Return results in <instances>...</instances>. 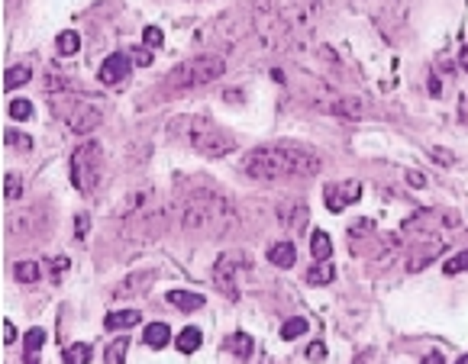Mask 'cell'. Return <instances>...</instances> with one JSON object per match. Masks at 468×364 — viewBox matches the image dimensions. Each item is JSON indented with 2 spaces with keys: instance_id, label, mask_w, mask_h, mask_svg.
Here are the masks:
<instances>
[{
  "instance_id": "obj_1",
  "label": "cell",
  "mask_w": 468,
  "mask_h": 364,
  "mask_svg": "<svg viewBox=\"0 0 468 364\" xmlns=\"http://www.w3.org/2000/svg\"><path fill=\"white\" fill-rule=\"evenodd\" d=\"M320 0H255L252 30L269 49H304L313 36Z\"/></svg>"
},
{
  "instance_id": "obj_2",
  "label": "cell",
  "mask_w": 468,
  "mask_h": 364,
  "mask_svg": "<svg viewBox=\"0 0 468 364\" xmlns=\"http://www.w3.org/2000/svg\"><path fill=\"white\" fill-rule=\"evenodd\" d=\"M320 168H323V161L317 158V152L294 145V142L259 145L242 158V171L252 181H298V177L320 174Z\"/></svg>"
},
{
  "instance_id": "obj_3",
  "label": "cell",
  "mask_w": 468,
  "mask_h": 364,
  "mask_svg": "<svg viewBox=\"0 0 468 364\" xmlns=\"http://www.w3.org/2000/svg\"><path fill=\"white\" fill-rule=\"evenodd\" d=\"M178 219L184 232H194V236H229L233 229L240 226V210L236 203L220 194L213 188H194L188 190L178 203Z\"/></svg>"
},
{
  "instance_id": "obj_4",
  "label": "cell",
  "mask_w": 468,
  "mask_h": 364,
  "mask_svg": "<svg viewBox=\"0 0 468 364\" xmlns=\"http://www.w3.org/2000/svg\"><path fill=\"white\" fill-rule=\"evenodd\" d=\"M123 229L130 232V239H152L165 232V223H168V210L162 207L152 190H139L126 200V207L120 210Z\"/></svg>"
},
{
  "instance_id": "obj_5",
  "label": "cell",
  "mask_w": 468,
  "mask_h": 364,
  "mask_svg": "<svg viewBox=\"0 0 468 364\" xmlns=\"http://www.w3.org/2000/svg\"><path fill=\"white\" fill-rule=\"evenodd\" d=\"M52 117L59 119V123H65L71 132L88 136V132H94L104 123V107H100L97 100L75 94V90H61L52 100Z\"/></svg>"
},
{
  "instance_id": "obj_6",
  "label": "cell",
  "mask_w": 468,
  "mask_h": 364,
  "mask_svg": "<svg viewBox=\"0 0 468 364\" xmlns=\"http://www.w3.org/2000/svg\"><path fill=\"white\" fill-rule=\"evenodd\" d=\"M223 71H226V61L220 59V55H194V59H184L181 65L168 71V78H165V90L171 94H184V90H197L210 81L223 78Z\"/></svg>"
},
{
  "instance_id": "obj_7",
  "label": "cell",
  "mask_w": 468,
  "mask_h": 364,
  "mask_svg": "<svg viewBox=\"0 0 468 364\" xmlns=\"http://www.w3.org/2000/svg\"><path fill=\"white\" fill-rule=\"evenodd\" d=\"M100 177H104V148H100V142L88 139L71 155V184L81 194H94L100 188Z\"/></svg>"
},
{
  "instance_id": "obj_8",
  "label": "cell",
  "mask_w": 468,
  "mask_h": 364,
  "mask_svg": "<svg viewBox=\"0 0 468 364\" xmlns=\"http://www.w3.org/2000/svg\"><path fill=\"white\" fill-rule=\"evenodd\" d=\"M181 126L188 132V142L197 148L204 158H223L236 148V139L229 136V132H223V129L210 126L207 119H184Z\"/></svg>"
},
{
  "instance_id": "obj_9",
  "label": "cell",
  "mask_w": 468,
  "mask_h": 364,
  "mask_svg": "<svg viewBox=\"0 0 468 364\" xmlns=\"http://www.w3.org/2000/svg\"><path fill=\"white\" fill-rule=\"evenodd\" d=\"M249 267L242 252H223L213 265V284L220 287V294L229 300H240V271Z\"/></svg>"
},
{
  "instance_id": "obj_10",
  "label": "cell",
  "mask_w": 468,
  "mask_h": 364,
  "mask_svg": "<svg viewBox=\"0 0 468 364\" xmlns=\"http://www.w3.org/2000/svg\"><path fill=\"white\" fill-rule=\"evenodd\" d=\"M3 229L13 239H36L46 229V216H42V210H17V213L7 216Z\"/></svg>"
},
{
  "instance_id": "obj_11",
  "label": "cell",
  "mask_w": 468,
  "mask_h": 364,
  "mask_svg": "<svg viewBox=\"0 0 468 364\" xmlns=\"http://www.w3.org/2000/svg\"><path fill=\"white\" fill-rule=\"evenodd\" d=\"M317 110H326L333 117H342V119H362L365 117V103L355 97H342V94H329V97H317L313 100Z\"/></svg>"
},
{
  "instance_id": "obj_12",
  "label": "cell",
  "mask_w": 468,
  "mask_h": 364,
  "mask_svg": "<svg viewBox=\"0 0 468 364\" xmlns=\"http://www.w3.org/2000/svg\"><path fill=\"white\" fill-rule=\"evenodd\" d=\"M323 197H326V210L339 213V210H346L349 203H355L362 197V184L359 181H342V184H326L323 190Z\"/></svg>"
},
{
  "instance_id": "obj_13",
  "label": "cell",
  "mask_w": 468,
  "mask_h": 364,
  "mask_svg": "<svg viewBox=\"0 0 468 364\" xmlns=\"http://www.w3.org/2000/svg\"><path fill=\"white\" fill-rule=\"evenodd\" d=\"M130 68H133L130 55H123V52L107 55V61L100 65V84H120V81L130 74Z\"/></svg>"
},
{
  "instance_id": "obj_14",
  "label": "cell",
  "mask_w": 468,
  "mask_h": 364,
  "mask_svg": "<svg viewBox=\"0 0 468 364\" xmlns=\"http://www.w3.org/2000/svg\"><path fill=\"white\" fill-rule=\"evenodd\" d=\"M278 219H281V226H288L291 232H300V229L307 226V203H304V200L281 203V207H278Z\"/></svg>"
},
{
  "instance_id": "obj_15",
  "label": "cell",
  "mask_w": 468,
  "mask_h": 364,
  "mask_svg": "<svg viewBox=\"0 0 468 364\" xmlns=\"http://www.w3.org/2000/svg\"><path fill=\"white\" fill-rule=\"evenodd\" d=\"M269 261L275 267H294V261H298V248H294V242H275V245L269 248Z\"/></svg>"
},
{
  "instance_id": "obj_16",
  "label": "cell",
  "mask_w": 468,
  "mask_h": 364,
  "mask_svg": "<svg viewBox=\"0 0 468 364\" xmlns=\"http://www.w3.org/2000/svg\"><path fill=\"white\" fill-rule=\"evenodd\" d=\"M442 248H446V242H433L429 248H420V252H413L407 261V271H423V267L433 261V258L442 255Z\"/></svg>"
},
{
  "instance_id": "obj_17",
  "label": "cell",
  "mask_w": 468,
  "mask_h": 364,
  "mask_svg": "<svg viewBox=\"0 0 468 364\" xmlns=\"http://www.w3.org/2000/svg\"><path fill=\"white\" fill-rule=\"evenodd\" d=\"M142 323V313H136V310H120V313H110L107 319H104V325H107L110 332L113 329H133V325Z\"/></svg>"
},
{
  "instance_id": "obj_18",
  "label": "cell",
  "mask_w": 468,
  "mask_h": 364,
  "mask_svg": "<svg viewBox=\"0 0 468 364\" xmlns=\"http://www.w3.org/2000/svg\"><path fill=\"white\" fill-rule=\"evenodd\" d=\"M336 277V267H333V261H313L310 265V271H307V281L313 287H323V284H329Z\"/></svg>"
},
{
  "instance_id": "obj_19",
  "label": "cell",
  "mask_w": 468,
  "mask_h": 364,
  "mask_svg": "<svg viewBox=\"0 0 468 364\" xmlns=\"http://www.w3.org/2000/svg\"><path fill=\"white\" fill-rule=\"evenodd\" d=\"M142 338H146V345H152V348H165V345L171 342V329L165 323H152V325H146Z\"/></svg>"
},
{
  "instance_id": "obj_20",
  "label": "cell",
  "mask_w": 468,
  "mask_h": 364,
  "mask_svg": "<svg viewBox=\"0 0 468 364\" xmlns=\"http://www.w3.org/2000/svg\"><path fill=\"white\" fill-rule=\"evenodd\" d=\"M310 255H313V261H329V255H333V242H329L326 232H313L310 236Z\"/></svg>"
},
{
  "instance_id": "obj_21",
  "label": "cell",
  "mask_w": 468,
  "mask_h": 364,
  "mask_svg": "<svg viewBox=\"0 0 468 364\" xmlns=\"http://www.w3.org/2000/svg\"><path fill=\"white\" fill-rule=\"evenodd\" d=\"M42 342H46V332L42 329H30L26 332V348H23V358H26V364H39V348Z\"/></svg>"
},
{
  "instance_id": "obj_22",
  "label": "cell",
  "mask_w": 468,
  "mask_h": 364,
  "mask_svg": "<svg viewBox=\"0 0 468 364\" xmlns=\"http://www.w3.org/2000/svg\"><path fill=\"white\" fill-rule=\"evenodd\" d=\"M200 342H204V335H200V329H194V325H191V329H181L178 338H175V345H178V352H181V354L197 352Z\"/></svg>"
},
{
  "instance_id": "obj_23",
  "label": "cell",
  "mask_w": 468,
  "mask_h": 364,
  "mask_svg": "<svg viewBox=\"0 0 468 364\" xmlns=\"http://www.w3.org/2000/svg\"><path fill=\"white\" fill-rule=\"evenodd\" d=\"M30 78H32L30 65H13V68L3 71V90H17L20 84H26Z\"/></svg>"
},
{
  "instance_id": "obj_24",
  "label": "cell",
  "mask_w": 468,
  "mask_h": 364,
  "mask_svg": "<svg viewBox=\"0 0 468 364\" xmlns=\"http://www.w3.org/2000/svg\"><path fill=\"white\" fill-rule=\"evenodd\" d=\"M168 303H175L178 310H200V306H204V296L191 294V290H168Z\"/></svg>"
},
{
  "instance_id": "obj_25",
  "label": "cell",
  "mask_w": 468,
  "mask_h": 364,
  "mask_svg": "<svg viewBox=\"0 0 468 364\" xmlns=\"http://www.w3.org/2000/svg\"><path fill=\"white\" fill-rule=\"evenodd\" d=\"M252 348H255V342H252V335H246V332H236L233 338H229V352L236 354L240 361H249Z\"/></svg>"
},
{
  "instance_id": "obj_26",
  "label": "cell",
  "mask_w": 468,
  "mask_h": 364,
  "mask_svg": "<svg viewBox=\"0 0 468 364\" xmlns=\"http://www.w3.org/2000/svg\"><path fill=\"white\" fill-rule=\"evenodd\" d=\"M55 49H59V55H75V52L81 49V36L75 30H65L59 39H55Z\"/></svg>"
},
{
  "instance_id": "obj_27",
  "label": "cell",
  "mask_w": 468,
  "mask_h": 364,
  "mask_svg": "<svg viewBox=\"0 0 468 364\" xmlns=\"http://www.w3.org/2000/svg\"><path fill=\"white\" fill-rule=\"evenodd\" d=\"M61 361L65 364H88L90 361V345H68L65 352H61Z\"/></svg>"
},
{
  "instance_id": "obj_28",
  "label": "cell",
  "mask_w": 468,
  "mask_h": 364,
  "mask_svg": "<svg viewBox=\"0 0 468 364\" xmlns=\"http://www.w3.org/2000/svg\"><path fill=\"white\" fill-rule=\"evenodd\" d=\"M13 277L20 284H32V281H39V265L36 261H17L13 265Z\"/></svg>"
},
{
  "instance_id": "obj_29",
  "label": "cell",
  "mask_w": 468,
  "mask_h": 364,
  "mask_svg": "<svg viewBox=\"0 0 468 364\" xmlns=\"http://www.w3.org/2000/svg\"><path fill=\"white\" fill-rule=\"evenodd\" d=\"M126 352H130V338H113V342L107 345V364H123V358H126Z\"/></svg>"
},
{
  "instance_id": "obj_30",
  "label": "cell",
  "mask_w": 468,
  "mask_h": 364,
  "mask_svg": "<svg viewBox=\"0 0 468 364\" xmlns=\"http://www.w3.org/2000/svg\"><path fill=\"white\" fill-rule=\"evenodd\" d=\"M3 145L30 152V148H32V139H30V136H23V132H17V129H7V132H3Z\"/></svg>"
},
{
  "instance_id": "obj_31",
  "label": "cell",
  "mask_w": 468,
  "mask_h": 364,
  "mask_svg": "<svg viewBox=\"0 0 468 364\" xmlns=\"http://www.w3.org/2000/svg\"><path fill=\"white\" fill-rule=\"evenodd\" d=\"M304 332H307V319H300V316H294V319H288L281 325V338H298Z\"/></svg>"
},
{
  "instance_id": "obj_32",
  "label": "cell",
  "mask_w": 468,
  "mask_h": 364,
  "mask_svg": "<svg viewBox=\"0 0 468 364\" xmlns=\"http://www.w3.org/2000/svg\"><path fill=\"white\" fill-rule=\"evenodd\" d=\"M442 271H446V274H462V271H468V248L449 258L446 265H442Z\"/></svg>"
},
{
  "instance_id": "obj_33",
  "label": "cell",
  "mask_w": 468,
  "mask_h": 364,
  "mask_svg": "<svg viewBox=\"0 0 468 364\" xmlns=\"http://www.w3.org/2000/svg\"><path fill=\"white\" fill-rule=\"evenodd\" d=\"M20 194H23V181H20V174H13V171H10V174L3 177V197L17 200Z\"/></svg>"
},
{
  "instance_id": "obj_34",
  "label": "cell",
  "mask_w": 468,
  "mask_h": 364,
  "mask_svg": "<svg viewBox=\"0 0 468 364\" xmlns=\"http://www.w3.org/2000/svg\"><path fill=\"white\" fill-rule=\"evenodd\" d=\"M149 281H152V271H146V274H139V277H130V281H123L120 284L117 296H126L130 290H142V287H136V284H149Z\"/></svg>"
},
{
  "instance_id": "obj_35",
  "label": "cell",
  "mask_w": 468,
  "mask_h": 364,
  "mask_svg": "<svg viewBox=\"0 0 468 364\" xmlns=\"http://www.w3.org/2000/svg\"><path fill=\"white\" fill-rule=\"evenodd\" d=\"M7 113H10L13 119H30L32 117V107H30V100H13L10 107H7Z\"/></svg>"
},
{
  "instance_id": "obj_36",
  "label": "cell",
  "mask_w": 468,
  "mask_h": 364,
  "mask_svg": "<svg viewBox=\"0 0 468 364\" xmlns=\"http://www.w3.org/2000/svg\"><path fill=\"white\" fill-rule=\"evenodd\" d=\"M142 39H146V49H162V42H165V36H162V30H155V26H146V32H142Z\"/></svg>"
},
{
  "instance_id": "obj_37",
  "label": "cell",
  "mask_w": 468,
  "mask_h": 364,
  "mask_svg": "<svg viewBox=\"0 0 468 364\" xmlns=\"http://www.w3.org/2000/svg\"><path fill=\"white\" fill-rule=\"evenodd\" d=\"M88 229H90V219L84 216V213H81V216L75 219V236H78V239H84V236H88Z\"/></svg>"
},
{
  "instance_id": "obj_38",
  "label": "cell",
  "mask_w": 468,
  "mask_h": 364,
  "mask_svg": "<svg viewBox=\"0 0 468 364\" xmlns=\"http://www.w3.org/2000/svg\"><path fill=\"white\" fill-rule=\"evenodd\" d=\"M133 61H136V65H142V68H146V65H152L149 49H136V52H133Z\"/></svg>"
},
{
  "instance_id": "obj_39",
  "label": "cell",
  "mask_w": 468,
  "mask_h": 364,
  "mask_svg": "<svg viewBox=\"0 0 468 364\" xmlns=\"http://www.w3.org/2000/svg\"><path fill=\"white\" fill-rule=\"evenodd\" d=\"M323 354H326V348H323V342H313V345H307V358H310V361H313V358H317V361H320Z\"/></svg>"
},
{
  "instance_id": "obj_40",
  "label": "cell",
  "mask_w": 468,
  "mask_h": 364,
  "mask_svg": "<svg viewBox=\"0 0 468 364\" xmlns=\"http://www.w3.org/2000/svg\"><path fill=\"white\" fill-rule=\"evenodd\" d=\"M407 181L413 184V188H427V177L420 174V171H407Z\"/></svg>"
},
{
  "instance_id": "obj_41",
  "label": "cell",
  "mask_w": 468,
  "mask_h": 364,
  "mask_svg": "<svg viewBox=\"0 0 468 364\" xmlns=\"http://www.w3.org/2000/svg\"><path fill=\"white\" fill-rule=\"evenodd\" d=\"M3 342H7V345H10V342H17V329H13V323H10V319L3 323Z\"/></svg>"
},
{
  "instance_id": "obj_42",
  "label": "cell",
  "mask_w": 468,
  "mask_h": 364,
  "mask_svg": "<svg viewBox=\"0 0 468 364\" xmlns=\"http://www.w3.org/2000/svg\"><path fill=\"white\" fill-rule=\"evenodd\" d=\"M65 267H68V258H55V261H52V277H59Z\"/></svg>"
},
{
  "instance_id": "obj_43",
  "label": "cell",
  "mask_w": 468,
  "mask_h": 364,
  "mask_svg": "<svg viewBox=\"0 0 468 364\" xmlns=\"http://www.w3.org/2000/svg\"><path fill=\"white\" fill-rule=\"evenodd\" d=\"M433 155H436V161H439V165H449V161H452V155H449V152H442V148H436Z\"/></svg>"
},
{
  "instance_id": "obj_44",
  "label": "cell",
  "mask_w": 468,
  "mask_h": 364,
  "mask_svg": "<svg viewBox=\"0 0 468 364\" xmlns=\"http://www.w3.org/2000/svg\"><path fill=\"white\" fill-rule=\"evenodd\" d=\"M423 364H446V361H442V354H427V358H423Z\"/></svg>"
},
{
  "instance_id": "obj_45",
  "label": "cell",
  "mask_w": 468,
  "mask_h": 364,
  "mask_svg": "<svg viewBox=\"0 0 468 364\" xmlns=\"http://www.w3.org/2000/svg\"><path fill=\"white\" fill-rule=\"evenodd\" d=\"M458 65H462V68H468V42H465V46H462V55H458Z\"/></svg>"
},
{
  "instance_id": "obj_46",
  "label": "cell",
  "mask_w": 468,
  "mask_h": 364,
  "mask_svg": "<svg viewBox=\"0 0 468 364\" xmlns=\"http://www.w3.org/2000/svg\"><path fill=\"white\" fill-rule=\"evenodd\" d=\"M458 107H462V110H458V117L468 119V97H462V103H458Z\"/></svg>"
},
{
  "instance_id": "obj_47",
  "label": "cell",
  "mask_w": 468,
  "mask_h": 364,
  "mask_svg": "<svg viewBox=\"0 0 468 364\" xmlns=\"http://www.w3.org/2000/svg\"><path fill=\"white\" fill-rule=\"evenodd\" d=\"M456 364H468V354H462V358H458V361Z\"/></svg>"
}]
</instances>
